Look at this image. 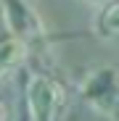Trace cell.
Instances as JSON below:
<instances>
[{"label": "cell", "instance_id": "obj_5", "mask_svg": "<svg viewBox=\"0 0 119 121\" xmlns=\"http://www.w3.org/2000/svg\"><path fill=\"white\" fill-rule=\"evenodd\" d=\"M93 26H95V34L101 39H106V42L116 39V34H119V5H116V0L98 8V16H95Z\"/></svg>", "mask_w": 119, "mask_h": 121}, {"label": "cell", "instance_id": "obj_6", "mask_svg": "<svg viewBox=\"0 0 119 121\" xmlns=\"http://www.w3.org/2000/svg\"><path fill=\"white\" fill-rule=\"evenodd\" d=\"M79 3H85V5H93V8H101V5L111 3V0H79Z\"/></svg>", "mask_w": 119, "mask_h": 121}, {"label": "cell", "instance_id": "obj_1", "mask_svg": "<svg viewBox=\"0 0 119 121\" xmlns=\"http://www.w3.org/2000/svg\"><path fill=\"white\" fill-rule=\"evenodd\" d=\"M79 97L87 108H93L98 116L109 121H116L119 108V79L114 66H98L87 71L79 82Z\"/></svg>", "mask_w": 119, "mask_h": 121}, {"label": "cell", "instance_id": "obj_2", "mask_svg": "<svg viewBox=\"0 0 119 121\" xmlns=\"http://www.w3.org/2000/svg\"><path fill=\"white\" fill-rule=\"evenodd\" d=\"M24 95H27V108L32 121H56L69 103L66 87L48 74H32Z\"/></svg>", "mask_w": 119, "mask_h": 121}, {"label": "cell", "instance_id": "obj_7", "mask_svg": "<svg viewBox=\"0 0 119 121\" xmlns=\"http://www.w3.org/2000/svg\"><path fill=\"white\" fill-rule=\"evenodd\" d=\"M0 121H8V105L3 97H0Z\"/></svg>", "mask_w": 119, "mask_h": 121}, {"label": "cell", "instance_id": "obj_4", "mask_svg": "<svg viewBox=\"0 0 119 121\" xmlns=\"http://www.w3.org/2000/svg\"><path fill=\"white\" fill-rule=\"evenodd\" d=\"M27 55H29V48L19 37L0 34V76L8 74V71H13V69H19L27 60Z\"/></svg>", "mask_w": 119, "mask_h": 121}, {"label": "cell", "instance_id": "obj_3", "mask_svg": "<svg viewBox=\"0 0 119 121\" xmlns=\"http://www.w3.org/2000/svg\"><path fill=\"white\" fill-rule=\"evenodd\" d=\"M3 5V16H5V26L8 34L19 37L21 42L29 48L32 42H43L45 39V24L40 13L27 3V0H0Z\"/></svg>", "mask_w": 119, "mask_h": 121}]
</instances>
